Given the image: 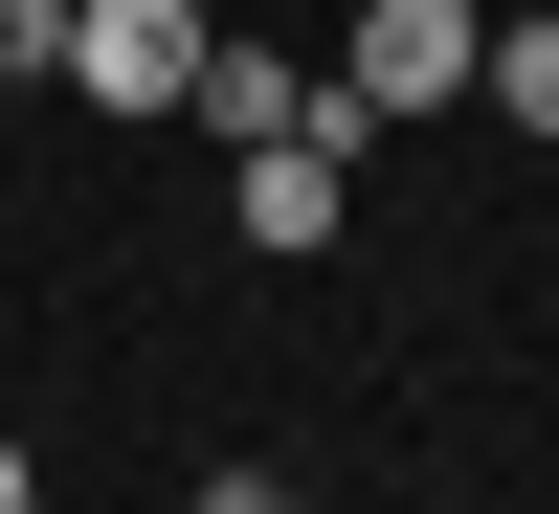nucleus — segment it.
Segmentation results:
<instances>
[{
  "instance_id": "obj_1",
  "label": "nucleus",
  "mask_w": 559,
  "mask_h": 514,
  "mask_svg": "<svg viewBox=\"0 0 559 514\" xmlns=\"http://www.w3.org/2000/svg\"><path fill=\"white\" fill-rule=\"evenodd\" d=\"M471 0H358V45H336V89H313V112L336 134H403V112H448V89H471Z\"/></svg>"
},
{
  "instance_id": "obj_2",
  "label": "nucleus",
  "mask_w": 559,
  "mask_h": 514,
  "mask_svg": "<svg viewBox=\"0 0 559 514\" xmlns=\"http://www.w3.org/2000/svg\"><path fill=\"white\" fill-rule=\"evenodd\" d=\"M179 68H202V0H68V68H45V89H90V112H179Z\"/></svg>"
},
{
  "instance_id": "obj_3",
  "label": "nucleus",
  "mask_w": 559,
  "mask_h": 514,
  "mask_svg": "<svg viewBox=\"0 0 559 514\" xmlns=\"http://www.w3.org/2000/svg\"><path fill=\"white\" fill-rule=\"evenodd\" d=\"M247 247H269V268L336 247V134H247Z\"/></svg>"
},
{
  "instance_id": "obj_4",
  "label": "nucleus",
  "mask_w": 559,
  "mask_h": 514,
  "mask_svg": "<svg viewBox=\"0 0 559 514\" xmlns=\"http://www.w3.org/2000/svg\"><path fill=\"white\" fill-rule=\"evenodd\" d=\"M179 112H224V134H336V112H313V68H269V45H202Z\"/></svg>"
},
{
  "instance_id": "obj_5",
  "label": "nucleus",
  "mask_w": 559,
  "mask_h": 514,
  "mask_svg": "<svg viewBox=\"0 0 559 514\" xmlns=\"http://www.w3.org/2000/svg\"><path fill=\"white\" fill-rule=\"evenodd\" d=\"M471 89H492L515 134H559V23H492V45H471Z\"/></svg>"
},
{
  "instance_id": "obj_6",
  "label": "nucleus",
  "mask_w": 559,
  "mask_h": 514,
  "mask_svg": "<svg viewBox=\"0 0 559 514\" xmlns=\"http://www.w3.org/2000/svg\"><path fill=\"white\" fill-rule=\"evenodd\" d=\"M68 68V0H0V89H45Z\"/></svg>"
},
{
  "instance_id": "obj_7",
  "label": "nucleus",
  "mask_w": 559,
  "mask_h": 514,
  "mask_svg": "<svg viewBox=\"0 0 559 514\" xmlns=\"http://www.w3.org/2000/svg\"><path fill=\"white\" fill-rule=\"evenodd\" d=\"M179 514H292V470H202V492H179Z\"/></svg>"
},
{
  "instance_id": "obj_8",
  "label": "nucleus",
  "mask_w": 559,
  "mask_h": 514,
  "mask_svg": "<svg viewBox=\"0 0 559 514\" xmlns=\"http://www.w3.org/2000/svg\"><path fill=\"white\" fill-rule=\"evenodd\" d=\"M0 514H45V492H23V447H0Z\"/></svg>"
}]
</instances>
